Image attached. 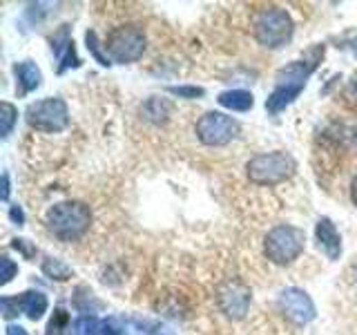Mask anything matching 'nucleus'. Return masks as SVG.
Segmentation results:
<instances>
[{"mask_svg":"<svg viewBox=\"0 0 357 335\" xmlns=\"http://www.w3.org/2000/svg\"><path fill=\"white\" fill-rule=\"evenodd\" d=\"M47 226L63 241H76L92 226V210L76 199L59 201L47 210Z\"/></svg>","mask_w":357,"mask_h":335,"instance_id":"obj_1","label":"nucleus"},{"mask_svg":"<svg viewBox=\"0 0 357 335\" xmlns=\"http://www.w3.org/2000/svg\"><path fill=\"white\" fill-rule=\"evenodd\" d=\"M295 34L293 16L288 14L284 7H264L259 14L255 16V38L259 45L268 50H279L290 43Z\"/></svg>","mask_w":357,"mask_h":335,"instance_id":"obj_2","label":"nucleus"},{"mask_svg":"<svg viewBox=\"0 0 357 335\" xmlns=\"http://www.w3.org/2000/svg\"><path fill=\"white\" fill-rule=\"evenodd\" d=\"M306 246V232L293 226V223H279L273 230H268L264 239V255L268 257V262H273L277 266H288L295 260H299V255L304 253Z\"/></svg>","mask_w":357,"mask_h":335,"instance_id":"obj_3","label":"nucleus"},{"mask_svg":"<svg viewBox=\"0 0 357 335\" xmlns=\"http://www.w3.org/2000/svg\"><path fill=\"white\" fill-rule=\"evenodd\" d=\"M297 163L295 159L284 150H275V152H261L252 156V159L245 163V174L252 184L259 186H277L286 181L295 174Z\"/></svg>","mask_w":357,"mask_h":335,"instance_id":"obj_4","label":"nucleus"},{"mask_svg":"<svg viewBox=\"0 0 357 335\" xmlns=\"http://www.w3.org/2000/svg\"><path fill=\"white\" fill-rule=\"evenodd\" d=\"M145 47H148V38H145L143 29L137 25H123L109 31L105 40V54L112 59V63L128 65L139 61Z\"/></svg>","mask_w":357,"mask_h":335,"instance_id":"obj_5","label":"nucleus"},{"mask_svg":"<svg viewBox=\"0 0 357 335\" xmlns=\"http://www.w3.org/2000/svg\"><path fill=\"white\" fill-rule=\"evenodd\" d=\"M27 123L38 132H63L67 126H70V107L63 98L59 96H50L36 100V103H29L27 112H25Z\"/></svg>","mask_w":357,"mask_h":335,"instance_id":"obj_6","label":"nucleus"},{"mask_svg":"<svg viewBox=\"0 0 357 335\" xmlns=\"http://www.w3.org/2000/svg\"><path fill=\"white\" fill-rule=\"evenodd\" d=\"M195 132L197 139L208 148H221V145H228L239 137L241 126L237 119L223 114V112H206L197 121Z\"/></svg>","mask_w":357,"mask_h":335,"instance_id":"obj_7","label":"nucleus"},{"mask_svg":"<svg viewBox=\"0 0 357 335\" xmlns=\"http://www.w3.org/2000/svg\"><path fill=\"white\" fill-rule=\"evenodd\" d=\"M252 290L239 277H230L217 288V304L221 313L230 320H243L250 311Z\"/></svg>","mask_w":357,"mask_h":335,"instance_id":"obj_8","label":"nucleus"},{"mask_svg":"<svg viewBox=\"0 0 357 335\" xmlns=\"http://www.w3.org/2000/svg\"><path fill=\"white\" fill-rule=\"evenodd\" d=\"M277 306L282 311L284 318H288L295 324H308L317 318L315 302L310 299V295L304 288H297V286L284 288L277 297Z\"/></svg>","mask_w":357,"mask_h":335,"instance_id":"obj_9","label":"nucleus"},{"mask_svg":"<svg viewBox=\"0 0 357 335\" xmlns=\"http://www.w3.org/2000/svg\"><path fill=\"white\" fill-rule=\"evenodd\" d=\"M315 241L317 248L328 257L331 262L340 260L342 255V234L335 228V223L331 217H321L315 223Z\"/></svg>","mask_w":357,"mask_h":335,"instance_id":"obj_10","label":"nucleus"},{"mask_svg":"<svg viewBox=\"0 0 357 335\" xmlns=\"http://www.w3.org/2000/svg\"><path fill=\"white\" fill-rule=\"evenodd\" d=\"M304 92L301 85H286V83H277V87L271 92V96L266 98V110L271 114H279L284 112L290 103H295V98Z\"/></svg>","mask_w":357,"mask_h":335,"instance_id":"obj_11","label":"nucleus"},{"mask_svg":"<svg viewBox=\"0 0 357 335\" xmlns=\"http://www.w3.org/2000/svg\"><path fill=\"white\" fill-rule=\"evenodd\" d=\"M16 72V78H18V94L25 96L29 92H33V89H38L40 83H43V72L40 67L33 63V61H22L14 67Z\"/></svg>","mask_w":357,"mask_h":335,"instance_id":"obj_12","label":"nucleus"},{"mask_svg":"<svg viewBox=\"0 0 357 335\" xmlns=\"http://www.w3.org/2000/svg\"><path fill=\"white\" fill-rule=\"evenodd\" d=\"M141 114L145 121L154 123V126H163V123H167V119H170V114H172V103L167 98L150 96L141 105Z\"/></svg>","mask_w":357,"mask_h":335,"instance_id":"obj_13","label":"nucleus"},{"mask_svg":"<svg viewBox=\"0 0 357 335\" xmlns=\"http://www.w3.org/2000/svg\"><path fill=\"white\" fill-rule=\"evenodd\" d=\"M47 306H50V302L43 290H25V293L20 295V308L31 322H38L45 313H47Z\"/></svg>","mask_w":357,"mask_h":335,"instance_id":"obj_14","label":"nucleus"},{"mask_svg":"<svg viewBox=\"0 0 357 335\" xmlns=\"http://www.w3.org/2000/svg\"><path fill=\"white\" fill-rule=\"evenodd\" d=\"M217 103L232 112H248L255 105V96L248 89H226L217 96Z\"/></svg>","mask_w":357,"mask_h":335,"instance_id":"obj_15","label":"nucleus"},{"mask_svg":"<svg viewBox=\"0 0 357 335\" xmlns=\"http://www.w3.org/2000/svg\"><path fill=\"white\" fill-rule=\"evenodd\" d=\"M43 273L50 279H54V282H67V279L74 275L72 268L63 260H59V257H47V260L43 262Z\"/></svg>","mask_w":357,"mask_h":335,"instance_id":"obj_16","label":"nucleus"},{"mask_svg":"<svg viewBox=\"0 0 357 335\" xmlns=\"http://www.w3.org/2000/svg\"><path fill=\"white\" fill-rule=\"evenodd\" d=\"M16 121H18V107L14 103H9V100H3V105H0V137L3 139L9 137Z\"/></svg>","mask_w":357,"mask_h":335,"instance_id":"obj_17","label":"nucleus"},{"mask_svg":"<svg viewBox=\"0 0 357 335\" xmlns=\"http://www.w3.org/2000/svg\"><path fill=\"white\" fill-rule=\"evenodd\" d=\"M98 327H100V322L96 315H78L72 322L70 335H98Z\"/></svg>","mask_w":357,"mask_h":335,"instance_id":"obj_18","label":"nucleus"},{"mask_svg":"<svg viewBox=\"0 0 357 335\" xmlns=\"http://www.w3.org/2000/svg\"><path fill=\"white\" fill-rule=\"evenodd\" d=\"M70 313L65 308H54V315L45 329V335H65V331H70Z\"/></svg>","mask_w":357,"mask_h":335,"instance_id":"obj_19","label":"nucleus"},{"mask_svg":"<svg viewBox=\"0 0 357 335\" xmlns=\"http://www.w3.org/2000/svg\"><path fill=\"white\" fill-rule=\"evenodd\" d=\"M85 43H87V50L92 52V56L98 61V65H103V67L112 65V59H109L107 54H103V50H100V43H98V36H96L94 29L85 31Z\"/></svg>","mask_w":357,"mask_h":335,"instance_id":"obj_20","label":"nucleus"},{"mask_svg":"<svg viewBox=\"0 0 357 335\" xmlns=\"http://www.w3.org/2000/svg\"><path fill=\"white\" fill-rule=\"evenodd\" d=\"M98 335H128V327H126V320H121L116 315H109L100 322L98 327Z\"/></svg>","mask_w":357,"mask_h":335,"instance_id":"obj_21","label":"nucleus"},{"mask_svg":"<svg viewBox=\"0 0 357 335\" xmlns=\"http://www.w3.org/2000/svg\"><path fill=\"white\" fill-rule=\"evenodd\" d=\"M167 92H170L172 96H178V98L192 100V98H201V96H204L206 89L204 87H197V85H170V87H167Z\"/></svg>","mask_w":357,"mask_h":335,"instance_id":"obj_22","label":"nucleus"},{"mask_svg":"<svg viewBox=\"0 0 357 335\" xmlns=\"http://www.w3.org/2000/svg\"><path fill=\"white\" fill-rule=\"evenodd\" d=\"M0 306H3V318L5 320L18 318V311H22L20 308V297H3V299H0Z\"/></svg>","mask_w":357,"mask_h":335,"instance_id":"obj_23","label":"nucleus"},{"mask_svg":"<svg viewBox=\"0 0 357 335\" xmlns=\"http://www.w3.org/2000/svg\"><path fill=\"white\" fill-rule=\"evenodd\" d=\"M0 268H3V273H0V284L3 286H7L11 279L16 277V273H18V266L9 260V257H0Z\"/></svg>","mask_w":357,"mask_h":335,"instance_id":"obj_24","label":"nucleus"},{"mask_svg":"<svg viewBox=\"0 0 357 335\" xmlns=\"http://www.w3.org/2000/svg\"><path fill=\"white\" fill-rule=\"evenodd\" d=\"M344 100L351 107H357V72L349 78V83L344 87Z\"/></svg>","mask_w":357,"mask_h":335,"instance_id":"obj_25","label":"nucleus"},{"mask_svg":"<svg viewBox=\"0 0 357 335\" xmlns=\"http://www.w3.org/2000/svg\"><path fill=\"white\" fill-rule=\"evenodd\" d=\"M11 246H14L16 251H20L22 255H25V260H31V257L38 253L36 248H33V246H29L27 239H18V237H16L14 241H11Z\"/></svg>","mask_w":357,"mask_h":335,"instance_id":"obj_26","label":"nucleus"},{"mask_svg":"<svg viewBox=\"0 0 357 335\" xmlns=\"http://www.w3.org/2000/svg\"><path fill=\"white\" fill-rule=\"evenodd\" d=\"M9 219L14 221V223H18V226L25 223V212H22V208L18 204H14V206L9 208Z\"/></svg>","mask_w":357,"mask_h":335,"instance_id":"obj_27","label":"nucleus"},{"mask_svg":"<svg viewBox=\"0 0 357 335\" xmlns=\"http://www.w3.org/2000/svg\"><path fill=\"white\" fill-rule=\"evenodd\" d=\"M9 193H11V186H9V174L3 172V190H0V199L9 201Z\"/></svg>","mask_w":357,"mask_h":335,"instance_id":"obj_28","label":"nucleus"},{"mask_svg":"<svg viewBox=\"0 0 357 335\" xmlns=\"http://www.w3.org/2000/svg\"><path fill=\"white\" fill-rule=\"evenodd\" d=\"M7 335H29L20 324H7Z\"/></svg>","mask_w":357,"mask_h":335,"instance_id":"obj_29","label":"nucleus"},{"mask_svg":"<svg viewBox=\"0 0 357 335\" xmlns=\"http://www.w3.org/2000/svg\"><path fill=\"white\" fill-rule=\"evenodd\" d=\"M152 335H176L170 327H165V324H159L154 331H152Z\"/></svg>","mask_w":357,"mask_h":335,"instance_id":"obj_30","label":"nucleus"},{"mask_svg":"<svg viewBox=\"0 0 357 335\" xmlns=\"http://www.w3.org/2000/svg\"><path fill=\"white\" fill-rule=\"evenodd\" d=\"M351 201L357 206V174L353 177V181H351Z\"/></svg>","mask_w":357,"mask_h":335,"instance_id":"obj_31","label":"nucleus"},{"mask_svg":"<svg viewBox=\"0 0 357 335\" xmlns=\"http://www.w3.org/2000/svg\"><path fill=\"white\" fill-rule=\"evenodd\" d=\"M353 279H355V284H357V264L353 266Z\"/></svg>","mask_w":357,"mask_h":335,"instance_id":"obj_32","label":"nucleus"},{"mask_svg":"<svg viewBox=\"0 0 357 335\" xmlns=\"http://www.w3.org/2000/svg\"><path fill=\"white\" fill-rule=\"evenodd\" d=\"M355 50H357V45H355Z\"/></svg>","mask_w":357,"mask_h":335,"instance_id":"obj_33","label":"nucleus"}]
</instances>
